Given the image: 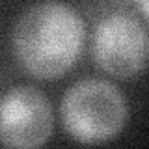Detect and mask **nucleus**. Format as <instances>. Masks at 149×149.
I'll return each mask as SVG.
<instances>
[{"instance_id": "f03ea898", "label": "nucleus", "mask_w": 149, "mask_h": 149, "mask_svg": "<svg viewBox=\"0 0 149 149\" xmlns=\"http://www.w3.org/2000/svg\"><path fill=\"white\" fill-rule=\"evenodd\" d=\"M127 119V104L119 90L104 80H80L62 101V121L67 134L82 143L116 138Z\"/></svg>"}, {"instance_id": "20e7f679", "label": "nucleus", "mask_w": 149, "mask_h": 149, "mask_svg": "<svg viewBox=\"0 0 149 149\" xmlns=\"http://www.w3.org/2000/svg\"><path fill=\"white\" fill-rule=\"evenodd\" d=\"M52 132V110L32 86L13 88L0 101V142L8 147L43 146Z\"/></svg>"}, {"instance_id": "39448f33", "label": "nucleus", "mask_w": 149, "mask_h": 149, "mask_svg": "<svg viewBox=\"0 0 149 149\" xmlns=\"http://www.w3.org/2000/svg\"><path fill=\"white\" fill-rule=\"evenodd\" d=\"M140 2V9H142L143 17H147V0H138Z\"/></svg>"}, {"instance_id": "7ed1b4c3", "label": "nucleus", "mask_w": 149, "mask_h": 149, "mask_svg": "<svg viewBox=\"0 0 149 149\" xmlns=\"http://www.w3.org/2000/svg\"><path fill=\"white\" fill-rule=\"evenodd\" d=\"M147 32L134 17L112 13L97 24L93 56L101 69L118 78H130L147 63Z\"/></svg>"}, {"instance_id": "f257e3e1", "label": "nucleus", "mask_w": 149, "mask_h": 149, "mask_svg": "<svg viewBox=\"0 0 149 149\" xmlns=\"http://www.w3.org/2000/svg\"><path fill=\"white\" fill-rule=\"evenodd\" d=\"M84 21L71 6L45 0L30 6L13 30V50L24 71L36 78L62 77L84 50Z\"/></svg>"}]
</instances>
